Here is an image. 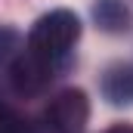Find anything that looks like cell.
I'll use <instances>...</instances> for the list:
<instances>
[{
	"label": "cell",
	"instance_id": "1",
	"mask_svg": "<svg viewBox=\"0 0 133 133\" xmlns=\"http://www.w3.org/2000/svg\"><path fill=\"white\" fill-rule=\"evenodd\" d=\"M77 37H81L77 16L68 12V9H53V12H46L34 22L31 34H28V50H34L37 56H43L56 65H62Z\"/></svg>",
	"mask_w": 133,
	"mask_h": 133
},
{
	"label": "cell",
	"instance_id": "2",
	"mask_svg": "<svg viewBox=\"0 0 133 133\" xmlns=\"http://www.w3.org/2000/svg\"><path fill=\"white\" fill-rule=\"evenodd\" d=\"M90 121V99L84 90H62L34 124V133H84Z\"/></svg>",
	"mask_w": 133,
	"mask_h": 133
},
{
	"label": "cell",
	"instance_id": "3",
	"mask_svg": "<svg viewBox=\"0 0 133 133\" xmlns=\"http://www.w3.org/2000/svg\"><path fill=\"white\" fill-rule=\"evenodd\" d=\"M56 68H59L56 62L37 56L34 50H25L22 56L12 59V68L6 74L9 77V90L19 93V96H40L50 87V81L56 77Z\"/></svg>",
	"mask_w": 133,
	"mask_h": 133
},
{
	"label": "cell",
	"instance_id": "4",
	"mask_svg": "<svg viewBox=\"0 0 133 133\" xmlns=\"http://www.w3.org/2000/svg\"><path fill=\"white\" fill-rule=\"evenodd\" d=\"M93 22L108 34H124L133 28V12L124 0H96L93 3Z\"/></svg>",
	"mask_w": 133,
	"mask_h": 133
},
{
	"label": "cell",
	"instance_id": "5",
	"mask_svg": "<svg viewBox=\"0 0 133 133\" xmlns=\"http://www.w3.org/2000/svg\"><path fill=\"white\" fill-rule=\"evenodd\" d=\"M102 96L111 105H133V65H111L102 74Z\"/></svg>",
	"mask_w": 133,
	"mask_h": 133
},
{
	"label": "cell",
	"instance_id": "6",
	"mask_svg": "<svg viewBox=\"0 0 133 133\" xmlns=\"http://www.w3.org/2000/svg\"><path fill=\"white\" fill-rule=\"evenodd\" d=\"M0 133H34V124H28L12 108H3L0 105Z\"/></svg>",
	"mask_w": 133,
	"mask_h": 133
},
{
	"label": "cell",
	"instance_id": "7",
	"mask_svg": "<svg viewBox=\"0 0 133 133\" xmlns=\"http://www.w3.org/2000/svg\"><path fill=\"white\" fill-rule=\"evenodd\" d=\"M19 31L16 28H9V25H0V62H9L12 56H16V50H19Z\"/></svg>",
	"mask_w": 133,
	"mask_h": 133
},
{
	"label": "cell",
	"instance_id": "8",
	"mask_svg": "<svg viewBox=\"0 0 133 133\" xmlns=\"http://www.w3.org/2000/svg\"><path fill=\"white\" fill-rule=\"evenodd\" d=\"M105 133H133V127H127V124H118V127H111V130H105Z\"/></svg>",
	"mask_w": 133,
	"mask_h": 133
}]
</instances>
